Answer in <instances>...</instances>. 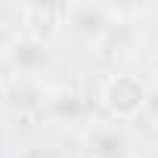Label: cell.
<instances>
[{"label":"cell","instance_id":"obj_2","mask_svg":"<svg viewBox=\"0 0 158 158\" xmlns=\"http://www.w3.org/2000/svg\"><path fill=\"white\" fill-rule=\"evenodd\" d=\"M81 146L87 158H136L133 133L112 118H93L81 133Z\"/></svg>","mask_w":158,"mask_h":158},{"label":"cell","instance_id":"obj_1","mask_svg":"<svg viewBox=\"0 0 158 158\" xmlns=\"http://www.w3.org/2000/svg\"><path fill=\"white\" fill-rule=\"evenodd\" d=\"M99 106L118 124L136 121L146 112V106H149V87L133 71H115L99 87Z\"/></svg>","mask_w":158,"mask_h":158},{"label":"cell","instance_id":"obj_3","mask_svg":"<svg viewBox=\"0 0 158 158\" xmlns=\"http://www.w3.org/2000/svg\"><path fill=\"white\" fill-rule=\"evenodd\" d=\"M10 62L19 74H40L50 62V50L44 40H34V37H19L13 47H10Z\"/></svg>","mask_w":158,"mask_h":158},{"label":"cell","instance_id":"obj_4","mask_svg":"<svg viewBox=\"0 0 158 158\" xmlns=\"http://www.w3.org/2000/svg\"><path fill=\"white\" fill-rule=\"evenodd\" d=\"M109 10L106 6H68L65 3V22L62 25H68L71 31H77V34H84L87 40H93V37H99L112 22H109Z\"/></svg>","mask_w":158,"mask_h":158}]
</instances>
